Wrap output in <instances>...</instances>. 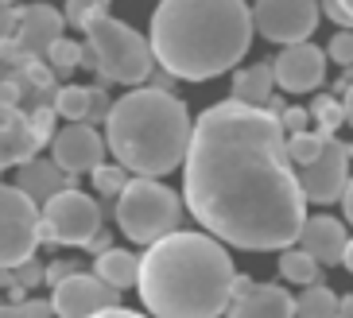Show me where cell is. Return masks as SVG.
Instances as JSON below:
<instances>
[{
	"label": "cell",
	"mask_w": 353,
	"mask_h": 318,
	"mask_svg": "<svg viewBox=\"0 0 353 318\" xmlns=\"http://www.w3.org/2000/svg\"><path fill=\"white\" fill-rule=\"evenodd\" d=\"M54 113L66 117L70 124H85L90 117V86H63L54 97Z\"/></svg>",
	"instance_id": "23"
},
{
	"label": "cell",
	"mask_w": 353,
	"mask_h": 318,
	"mask_svg": "<svg viewBox=\"0 0 353 318\" xmlns=\"http://www.w3.org/2000/svg\"><path fill=\"white\" fill-rule=\"evenodd\" d=\"M280 276L288 279V284L319 288L322 284V264L311 257V252H303V248H288V252H280Z\"/></svg>",
	"instance_id": "21"
},
{
	"label": "cell",
	"mask_w": 353,
	"mask_h": 318,
	"mask_svg": "<svg viewBox=\"0 0 353 318\" xmlns=\"http://www.w3.org/2000/svg\"><path fill=\"white\" fill-rule=\"evenodd\" d=\"M39 206L20 186H0V268H16L35 257L39 245Z\"/></svg>",
	"instance_id": "7"
},
{
	"label": "cell",
	"mask_w": 353,
	"mask_h": 318,
	"mask_svg": "<svg viewBox=\"0 0 353 318\" xmlns=\"http://www.w3.org/2000/svg\"><path fill=\"white\" fill-rule=\"evenodd\" d=\"M94 276L101 279V284H109V288L125 291V288H132V284H140V260H136L132 252H125V248H113V252L97 257Z\"/></svg>",
	"instance_id": "20"
},
{
	"label": "cell",
	"mask_w": 353,
	"mask_h": 318,
	"mask_svg": "<svg viewBox=\"0 0 353 318\" xmlns=\"http://www.w3.org/2000/svg\"><path fill=\"white\" fill-rule=\"evenodd\" d=\"M16 284H20L23 291L28 288H39V284H47V264H39V260H23L20 268H16Z\"/></svg>",
	"instance_id": "32"
},
{
	"label": "cell",
	"mask_w": 353,
	"mask_h": 318,
	"mask_svg": "<svg viewBox=\"0 0 353 318\" xmlns=\"http://www.w3.org/2000/svg\"><path fill=\"white\" fill-rule=\"evenodd\" d=\"M272 86H276V70H272V62L245 66V70L233 74V101L249 105V109H264V105L276 97V93H272Z\"/></svg>",
	"instance_id": "19"
},
{
	"label": "cell",
	"mask_w": 353,
	"mask_h": 318,
	"mask_svg": "<svg viewBox=\"0 0 353 318\" xmlns=\"http://www.w3.org/2000/svg\"><path fill=\"white\" fill-rule=\"evenodd\" d=\"M20 8H23V4H8V0H0V43L16 39V31H20Z\"/></svg>",
	"instance_id": "34"
},
{
	"label": "cell",
	"mask_w": 353,
	"mask_h": 318,
	"mask_svg": "<svg viewBox=\"0 0 353 318\" xmlns=\"http://www.w3.org/2000/svg\"><path fill=\"white\" fill-rule=\"evenodd\" d=\"M283 124V132L288 136H303V132H311L307 124H311V109H299V105H288V113L280 117Z\"/></svg>",
	"instance_id": "35"
},
{
	"label": "cell",
	"mask_w": 353,
	"mask_h": 318,
	"mask_svg": "<svg viewBox=\"0 0 353 318\" xmlns=\"http://www.w3.org/2000/svg\"><path fill=\"white\" fill-rule=\"evenodd\" d=\"M350 144H342L338 136L334 140H326V152L314 159L311 167H303L299 171V186L303 195H307V202H338V198H345V186H350Z\"/></svg>",
	"instance_id": "10"
},
{
	"label": "cell",
	"mask_w": 353,
	"mask_h": 318,
	"mask_svg": "<svg viewBox=\"0 0 353 318\" xmlns=\"http://www.w3.org/2000/svg\"><path fill=\"white\" fill-rule=\"evenodd\" d=\"M342 105H345V124H353V86H350V90H345Z\"/></svg>",
	"instance_id": "44"
},
{
	"label": "cell",
	"mask_w": 353,
	"mask_h": 318,
	"mask_svg": "<svg viewBox=\"0 0 353 318\" xmlns=\"http://www.w3.org/2000/svg\"><path fill=\"white\" fill-rule=\"evenodd\" d=\"M54 307L47 299H28V303H0V318H51Z\"/></svg>",
	"instance_id": "29"
},
{
	"label": "cell",
	"mask_w": 353,
	"mask_h": 318,
	"mask_svg": "<svg viewBox=\"0 0 353 318\" xmlns=\"http://www.w3.org/2000/svg\"><path fill=\"white\" fill-rule=\"evenodd\" d=\"M82 66L101 74L105 82H121L136 90L156 74V54H152V39H144L140 31H132L113 16H101L85 31Z\"/></svg>",
	"instance_id": "5"
},
{
	"label": "cell",
	"mask_w": 353,
	"mask_h": 318,
	"mask_svg": "<svg viewBox=\"0 0 353 318\" xmlns=\"http://www.w3.org/2000/svg\"><path fill=\"white\" fill-rule=\"evenodd\" d=\"M78 268L82 264H74V260H54V264H47V284H51V291L63 288L70 276H78Z\"/></svg>",
	"instance_id": "37"
},
{
	"label": "cell",
	"mask_w": 353,
	"mask_h": 318,
	"mask_svg": "<svg viewBox=\"0 0 353 318\" xmlns=\"http://www.w3.org/2000/svg\"><path fill=\"white\" fill-rule=\"evenodd\" d=\"M113 105H117V101H109V93H105L101 86H90V117H85V124L109 121V113H113Z\"/></svg>",
	"instance_id": "33"
},
{
	"label": "cell",
	"mask_w": 353,
	"mask_h": 318,
	"mask_svg": "<svg viewBox=\"0 0 353 318\" xmlns=\"http://www.w3.org/2000/svg\"><path fill=\"white\" fill-rule=\"evenodd\" d=\"M105 148H109V144L97 136L94 124H66L63 132L54 136L51 152H54V163L63 167L66 175L78 179L82 171L94 175L97 167L105 163Z\"/></svg>",
	"instance_id": "12"
},
{
	"label": "cell",
	"mask_w": 353,
	"mask_h": 318,
	"mask_svg": "<svg viewBox=\"0 0 353 318\" xmlns=\"http://www.w3.org/2000/svg\"><path fill=\"white\" fill-rule=\"evenodd\" d=\"M233 260L218 237L171 233L140 257V299L156 318H221L233 307Z\"/></svg>",
	"instance_id": "3"
},
{
	"label": "cell",
	"mask_w": 353,
	"mask_h": 318,
	"mask_svg": "<svg viewBox=\"0 0 353 318\" xmlns=\"http://www.w3.org/2000/svg\"><path fill=\"white\" fill-rule=\"evenodd\" d=\"M326 140H334V136H322V132H303V136H288V155L291 163L299 167H311L314 159H319L322 152H326Z\"/></svg>",
	"instance_id": "25"
},
{
	"label": "cell",
	"mask_w": 353,
	"mask_h": 318,
	"mask_svg": "<svg viewBox=\"0 0 353 318\" xmlns=\"http://www.w3.org/2000/svg\"><path fill=\"white\" fill-rule=\"evenodd\" d=\"M342 210H345V221L353 226V179H350V186H345V198H342Z\"/></svg>",
	"instance_id": "42"
},
{
	"label": "cell",
	"mask_w": 353,
	"mask_h": 318,
	"mask_svg": "<svg viewBox=\"0 0 353 318\" xmlns=\"http://www.w3.org/2000/svg\"><path fill=\"white\" fill-rule=\"evenodd\" d=\"M342 264L353 272V237H350V245H345V257H342Z\"/></svg>",
	"instance_id": "47"
},
{
	"label": "cell",
	"mask_w": 353,
	"mask_h": 318,
	"mask_svg": "<svg viewBox=\"0 0 353 318\" xmlns=\"http://www.w3.org/2000/svg\"><path fill=\"white\" fill-rule=\"evenodd\" d=\"M322 12H326L330 20L342 23V31H353V0H326Z\"/></svg>",
	"instance_id": "36"
},
{
	"label": "cell",
	"mask_w": 353,
	"mask_h": 318,
	"mask_svg": "<svg viewBox=\"0 0 353 318\" xmlns=\"http://www.w3.org/2000/svg\"><path fill=\"white\" fill-rule=\"evenodd\" d=\"M63 16H66V23H70V28L90 31V23H94V20L109 16V4H97V0H70Z\"/></svg>",
	"instance_id": "27"
},
{
	"label": "cell",
	"mask_w": 353,
	"mask_h": 318,
	"mask_svg": "<svg viewBox=\"0 0 353 318\" xmlns=\"http://www.w3.org/2000/svg\"><path fill=\"white\" fill-rule=\"evenodd\" d=\"M338 307H342V299L334 295L326 284L295 295V318H338Z\"/></svg>",
	"instance_id": "22"
},
{
	"label": "cell",
	"mask_w": 353,
	"mask_h": 318,
	"mask_svg": "<svg viewBox=\"0 0 353 318\" xmlns=\"http://www.w3.org/2000/svg\"><path fill=\"white\" fill-rule=\"evenodd\" d=\"M338 318H353V295L342 299V307H338Z\"/></svg>",
	"instance_id": "46"
},
{
	"label": "cell",
	"mask_w": 353,
	"mask_h": 318,
	"mask_svg": "<svg viewBox=\"0 0 353 318\" xmlns=\"http://www.w3.org/2000/svg\"><path fill=\"white\" fill-rule=\"evenodd\" d=\"M148 82H152V90H163V93H171V86H175V78H171V74H167L163 66H159V70L152 74Z\"/></svg>",
	"instance_id": "41"
},
{
	"label": "cell",
	"mask_w": 353,
	"mask_h": 318,
	"mask_svg": "<svg viewBox=\"0 0 353 318\" xmlns=\"http://www.w3.org/2000/svg\"><path fill=\"white\" fill-rule=\"evenodd\" d=\"M85 248H90L94 257H105V252H113V237H109V233L101 229V233H97V237H94V241H90Z\"/></svg>",
	"instance_id": "40"
},
{
	"label": "cell",
	"mask_w": 353,
	"mask_h": 318,
	"mask_svg": "<svg viewBox=\"0 0 353 318\" xmlns=\"http://www.w3.org/2000/svg\"><path fill=\"white\" fill-rule=\"evenodd\" d=\"M179 217H183L179 195L156 179H132L125 186V195L117 198V226L136 245L152 248L156 241L179 233Z\"/></svg>",
	"instance_id": "6"
},
{
	"label": "cell",
	"mask_w": 353,
	"mask_h": 318,
	"mask_svg": "<svg viewBox=\"0 0 353 318\" xmlns=\"http://www.w3.org/2000/svg\"><path fill=\"white\" fill-rule=\"evenodd\" d=\"M16 186H20L35 206H47L51 198L63 195V190H74L78 179L66 175L54 159H32V163H23L20 171H16Z\"/></svg>",
	"instance_id": "16"
},
{
	"label": "cell",
	"mask_w": 353,
	"mask_h": 318,
	"mask_svg": "<svg viewBox=\"0 0 353 318\" xmlns=\"http://www.w3.org/2000/svg\"><path fill=\"white\" fill-rule=\"evenodd\" d=\"M299 245H303V252H311L319 264H338V260L345 257L350 233H345V226L338 221V217L314 214V217H307V226H303Z\"/></svg>",
	"instance_id": "17"
},
{
	"label": "cell",
	"mask_w": 353,
	"mask_h": 318,
	"mask_svg": "<svg viewBox=\"0 0 353 318\" xmlns=\"http://www.w3.org/2000/svg\"><path fill=\"white\" fill-rule=\"evenodd\" d=\"M252 291H256V284H252L249 276H237V279H233V291H229V299H233V303H241V299H249Z\"/></svg>",
	"instance_id": "39"
},
{
	"label": "cell",
	"mask_w": 353,
	"mask_h": 318,
	"mask_svg": "<svg viewBox=\"0 0 353 318\" xmlns=\"http://www.w3.org/2000/svg\"><path fill=\"white\" fill-rule=\"evenodd\" d=\"M82 54H85L82 43H74V39H59V43L51 47V54H47V66L54 70V78H66V74H70L74 66H82Z\"/></svg>",
	"instance_id": "26"
},
{
	"label": "cell",
	"mask_w": 353,
	"mask_h": 318,
	"mask_svg": "<svg viewBox=\"0 0 353 318\" xmlns=\"http://www.w3.org/2000/svg\"><path fill=\"white\" fill-rule=\"evenodd\" d=\"M276 70V86L288 93H311L326 78V51H319L314 43H299V47H283L272 62Z\"/></svg>",
	"instance_id": "13"
},
{
	"label": "cell",
	"mask_w": 353,
	"mask_h": 318,
	"mask_svg": "<svg viewBox=\"0 0 353 318\" xmlns=\"http://www.w3.org/2000/svg\"><path fill=\"white\" fill-rule=\"evenodd\" d=\"M190 140H194V124H190L187 105L175 93L152 90V86L128 90L105 121L109 152L125 171L140 179H156L187 163Z\"/></svg>",
	"instance_id": "4"
},
{
	"label": "cell",
	"mask_w": 353,
	"mask_h": 318,
	"mask_svg": "<svg viewBox=\"0 0 353 318\" xmlns=\"http://www.w3.org/2000/svg\"><path fill=\"white\" fill-rule=\"evenodd\" d=\"M350 155H353V148H350Z\"/></svg>",
	"instance_id": "48"
},
{
	"label": "cell",
	"mask_w": 353,
	"mask_h": 318,
	"mask_svg": "<svg viewBox=\"0 0 353 318\" xmlns=\"http://www.w3.org/2000/svg\"><path fill=\"white\" fill-rule=\"evenodd\" d=\"M54 109H35V113H28V124H32V132H35V140H39V144H47V140H51L54 144Z\"/></svg>",
	"instance_id": "31"
},
{
	"label": "cell",
	"mask_w": 353,
	"mask_h": 318,
	"mask_svg": "<svg viewBox=\"0 0 353 318\" xmlns=\"http://www.w3.org/2000/svg\"><path fill=\"white\" fill-rule=\"evenodd\" d=\"M183 195L210 237L249 252H288L307 226V195L280 117L233 97L194 121Z\"/></svg>",
	"instance_id": "1"
},
{
	"label": "cell",
	"mask_w": 353,
	"mask_h": 318,
	"mask_svg": "<svg viewBox=\"0 0 353 318\" xmlns=\"http://www.w3.org/2000/svg\"><path fill=\"white\" fill-rule=\"evenodd\" d=\"M252 31L241 0H163L152 12V54L171 78L206 82L245 59Z\"/></svg>",
	"instance_id": "2"
},
{
	"label": "cell",
	"mask_w": 353,
	"mask_h": 318,
	"mask_svg": "<svg viewBox=\"0 0 353 318\" xmlns=\"http://www.w3.org/2000/svg\"><path fill=\"white\" fill-rule=\"evenodd\" d=\"M225 318H295V295H288L280 284H256V291L233 303Z\"/></svg>",
	"instance_id": "18"
},
{
	"label": "cell",
	"mask_w": 353,
	"mask_h": 318,
	"mask_svg": "<svg viewBox=\"0 0 353 318\" xmlns=\"http://www.w3.org/2000/svg\"><path fill=\"white\" fill-rule=\"evenodd\" d=\"M322 8L314 0H260L252 8V23L268 43L280 47H299L311 43V31L319 28Z\"/></svg>",
	"instance_id": "8"
},
{
	"label": "cell",
	"mask_w": 353,
	"mask_h": 318,
	"mask_svg": "<svg viewBox=\"0 0 353 318\" xmlns=\"http://www.w3.org/2000/svg\"><path fill=\"white\" fill-rule=\"evenodd\" d=\"M63 28H66V16L59 8H51V4H23L16 43H20V51L28 54V59L47 62V54H51L54 43L66 39Z\"/></svg>",
	"instance_id": "14"
},
{
	"label": "cell",
	"mask_w": 353,
	"mask_h": 318,
	"mask_svg": "<svg viewBox=\"0 0 353 318\" xmlns=\"http://www.w3.org/2000/svg\"><path fill=\"white\" fill-rule=\"evenodd\" d=\"M311 121L319 124L314 132H322V136H334L338 128L345 124V105L338 101V97H330V93H319L311 101Z\"/></svg>",
	"instance_id": "24"
},
{
	"label": "cell",
	"mask_w": 353,
	"mask_h": 318,
	"mask_svg": "<svg viewBox=\"0 0 353 318\" xmlns=\"http://www.w3.org/2000/svg\"><path fill=\"white\" fill-rule=\"evenodd\" d=\"M326 54H330L338 66H345V70H353V31H338L330 43H326Z\"/></svg>",
	"instance_id": "30"
},
{
	"label": "cell",
	"mask_w": 353,
	"mask_h": 318,
	"mask_svg": "<svg viewBox=\"0 0 353 318\" xmlns=\"http://www.w3.org/2000/svg\"><path fill=\"white\" fill-rule=\"evenodd\" d=\"M0 109H20L23 113V90L16 78H4L0 82Z\"/></svg>",
	"instance_id": "38"
},
{
	"label": "cell",
	"mask_w": 353,
	"mask_h": 318,
	"mask_svg": "<svg viewBox=\"0 0 353 318\" xmlns=\"http://www.w3.org/2000/svg\"><path fill=\"white\" fill-rule=\"evenodd\" d=\"M43 221L51 226L54 245H82L85 248L101 233V206L74 186V190H63L59 198H51V202L43 206Z\"/></svg>",
	"instance_id": "9"
},
{
	"label": "cell",
	"mask_w": 353,
	"mask_h": 318,
	"mask_svg": "<svg viewBox=\"0 0 353 318\" xmlns=\"http://www.w3.org/2000/svg\"><path fill=\"white\" fill-rule=\"evenodd\" d=\"M97 318H148V315H136V310H125V307H117V310H105V315Z\"/></svg>",
	"instance_id": "43"
},
{
	"label": "cell",
	"mask_w": 353,
	"mask_h": 318,
	"mask_svg": "<svg viewBox=\"0 0 353 318\" xmlns=\"http://www.w3.org/2000/svg\"><path fill=\"white\" fill-rule=\"evenodd\" d=\"M0 288H16V272L12 268H0Z\"/></svg>",
	"instance_id": "45"
},
{
	"label": "cell",
	"mask_w": 353,
	"mask_h": 318,
	"mask_svg": "<svg viewBox=\"0 0 353 318\" xmlns=\"http://www.w3.org/2000/svg\"><path fill=\"white\" fill-rule=\"evenodd\" d=\"M128 183H132V179H128V171L121 163H101L94 171V186L101 190V195H109V198H121Z\"/></svg>",
	"instance_id": "28"
},
{
	"label": "cell",
	"mask_w": 353,
	"mask_h": 318,
	"mask_svg": "<svg viewBox=\"0 0 353 318\" xmlns=\"http://www.w3.org/2000/svg\"><path fill=\"white\" fill-rule=\"evenodd\" d=\"M39 140H35L32 124H28V113L20 109H0V171L4 167H16L20 171L23 163L39 159Z\"/></svg>",
	"instance_id": "15"
},
{
	"label": "cell",
	"mask_w": 353,
	"mask_h": 318,
	"mask_svg": "<svg viewBox=\"0 0 353 318\" xmlns=\"http://www.w3.org/2000/svg\"><path fill=\"white\" fill-rule=\"evenodd\" d=\"M51 307L59 318H97V315H105V310L121 307V291L101 284L97 276L78 272V276L66 279L63 288L51 291Z\"/></svg>",
	"instance_id": "11"
}]
</instances>
